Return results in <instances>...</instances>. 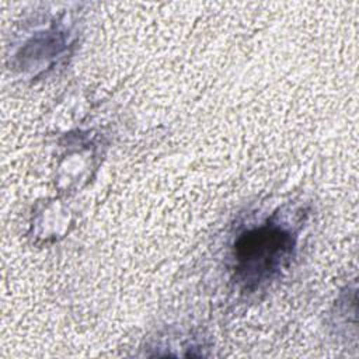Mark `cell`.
I'll list each match as a JSON object with an SVG mask.
<instances>
[{
    "instance_id": "cell-1",
    "label": "cell",
    "mask_w": 359,
    "mask_h": 359,
    "mask_svg": "<svg viewBox=\"0 0 359 359\" xmlns=\"http://www.w3.org/2000/svg\"><path fill=\"white\" fill-rule=\"evenodd\" d=\"M234 247L238 276L245 285H255L286 264L293 240L286 230L266 224L241 234Z\"/></svg>"
}]
</instances>
